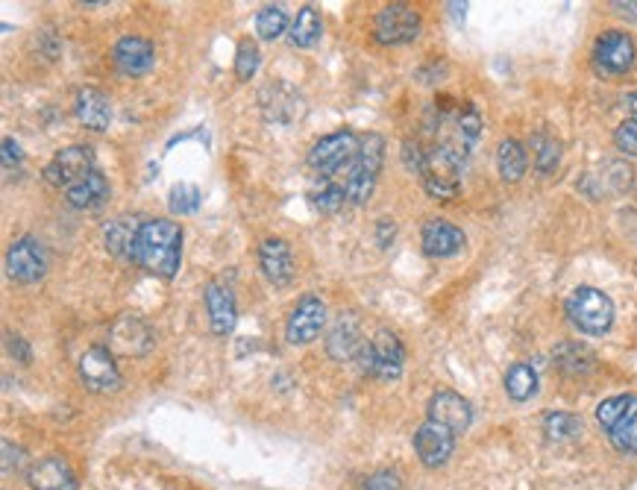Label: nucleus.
<instances>
[{
    "label": "nucleus",
    "instance_id": "obj_28",
    "mask_svg": "<svg viewBox=\"0 0 637 490\" xmlns=\"http://www.w3.org/2000/svg\"><path fill=\"white\" fill-rule=\"evenodd\" d=\"M505 394L514 402H529L538 394V373L529 364H511L505 373Z\"/></svg>",
    "mask_w": 637,
    "mask_h": 490
},
{
    "label": "nucleus",
    "instance_id": "obj_23",
    "mask_svg": "<svg viewBox=\"0 0 637 490\" xmlns=\"http://www.w3.org/2000/svg\"><path fill=\"white\" fill-rule=\"evenodd\" d=\"M74 115L91 133H106L112 124V100L100 89H80L74 100Z\"/></svg>",
    "mask_w": 637,
    "mask_h": 490
},
{
    "label": "nucleus",
    "instance_id": "obj_10",
    "mask_svg": "<svg viewBox=\"0 0 637 490\" xmlns=\"http://www.w3.org/2000/svg\"><path fill=\"white\" fill-rule=\"evenodd\" d=\"M94 168V150L89 144H71V147H62L50 162L45 165V179L53 185V188H71L77 185L80 179H86Z\"/></svg>",
    "mask_w": 637,
    "mask_h": 490
},
{
    "label": "nucleus",
    "instance_id": "obj_13",
    "mask_svg": "<svg viewBox=\"0 0 637 490\" xmlns=\"http://www.w3.org/2000/svg\"><path fill=\"white\" fill-rule=\"evenodd\" d=\"M323 326H326V306H323V300L306 294V297L291 309V314H288L285 338H288V344H294V347H306V344H312L320 332H323Z\"/></svg>",
    "mask_w": 637,
    "mask_h": 490
},
{
    "label": "nucleus",
    "instance_id": "obj_20",
    "mask_svg": "<svg viewBox=\"0 0 637 490\" xmlns=\"http://www.w3.org/2000/svg\"><path fill=\"white\" fill-rule=\"evenodd\" d=\"M206 312H209V323H212V332L227 338L229 332L235 329V320H238V303H235V294L232 288L224 285L221 279L209 282L206 285Z\"/></svg>",
    "mask_w": 637,
    "mask_h": 490
},
{
    "label": "nucleus",
    "instance_id": "obj_44",
    "mask_svg": "<svg viewBox=\"0 0 637 490\" xmlns=\"http://www.w3.org/2000/svg\"><path fill=\"white\" fill-rule=\"evenodd\" d=\"M36 45H39V50L45 53L47 59H56V56L62 53V42L56 39L53 30H42V33L36 36Z\"/></svg>",
    "mask_w": 637,
    "mask_h": 490
},
{
    "label": "nucleus",
    "instance_id": "obj_14",
    "mask_svg": "<svg viewBox=\"0 0 637 490\" xmlns=\"http://www.w3.org/2000/svg\"><path fill=\"white\" fill-rule=\"evenodd\" d=\"M455 449V432H450L447 426L435 423V420H426L417 432H414V452L417 458L429 467V470H438L444 467L450 458H453Z\"/></svg>",
    "mask_w": 637,
    "mask_h": 490
},
{
    "label": "nucleus",
    "instance_id": "obj_31",
    "mask_svg": "<svg viewBox=\"0 0 637 490\" xmlns=\"http://www.w3.org/2000/svg\"><path fill=\"white\" fill-rule=\"evenodd\" d=\"M555 364L564 370V373H570V376H582V373H588L593 367V353L591 350H585L582 344H558L555 347Z\"/></svg>",
    "mask_w": 637,
    "mask_h": 490
},
{
    "label": "nucleus",
    "instance_id": "obj_41",
    "mask_svg": "<svg viewBox=\"0 0 637 490\" xmlns=\"http://www.w3.org/2000/svg\"><path fill=\"white\" fill-rule=\"evenodd\" d=\"M21 162H24V150H21V144H18L15 138H3V171H6V174H12V171H18V168H21Z\"/></svg>",
    "mask_w": 637,
    "mask_h": 490
},
{
    "label": "nucleus",
    "instance_id": "obj_38",
    "mask_svg": "<svg viewBox=\"0 0 637 490\" xmlns=\"http://www.w3.org/2000/svg\"><path fill=\"white\" fill-rule=\"evenodd\" d=\"M312 203H315V209H318L320 215H338V212L344 209V203H350V200H347V188H341V185H326V188L315 191Z\"/></svg>",
    "mask_w": 637,
    "mask_h": 490
},
{
    "label": "nucleus",
    "instance_id": "obj_47",
    "mask_svg": "<svg viewBox=\"0 0 637 490\" xmlns=\"http://www.w3.org/2000/svg\"><path fill=\"white\" fill-rule=\"evenodd\" d=\"M623 106L629 109V115H632V118H637V91H632V94H626V97H623Z\"/></svg>",
    "mask_w": 637,
    "mask_h": 490
},
{
    "label": "nucleus",
    "instance_id": "obj_2",
    "mask_svg": "<svg viewBox=\"0 0 637 490\" xmlns=\"http://www.w3.org/2000/svg\"><path fill=\"white\" fill-rule=\"evenodd\" d=\"M467 150H461L453 141H435L426 147V159L420 168V182L429 197L435 200H453L461 191V171L467 165Z\"/></svg>",
    "mask_w": 637,
    "mask_h": 490
},
{
    "label": "nucleus",
    "instance_id": "obj_34",
    "mask_svg": "<svg viewBox=\"0 0 637 490\" xmlns=\"http://www.w3.org/2000/svg\"><path fill=\"white\" fill-rule=\"evenodd\" d=\"M285 30H288V15H285V9H282L279 3L265 6V9L256 15V33H259V39L273 42V39H279Z\"/></svg>",
    "mask_w": 637,
    "mask_h": 490
},
{
    "label": "nucleus",
    "instance_id": "obj_25",
    "mask_svg": "<svg viewBox=\"0 0 637 490\" xmlns=\"http://www.w3.org/2000/svg\"><path fill=\"white\" fill-rule=\"evenodd\" d=\"M144 221H138L133 215H118L115 221L106 223L103 229V244L115 259H133L136 250L138 232H141Z\"/></svg>",
    "mask_w": 637,
    "mask_h": 490
},
{
    "label": "nucleus",
    "instance_id": "obj_37",
    "mask_svg": "<svg viewBox=\"0 0 637 490\" xmlns=\"http://www.w3.org/2000/svg\"><path fill=\"white\" fill-rule=\"evenodd\" d=\"M259 62H262V53H259L256 42L241 39L238 42V53H235V77L238 80H250L259 71Z\"/></svg>",
    "mask_w": 637,
    "mask_h": 490
},
{
    "label": "nucleus",
    "instance_id": "obj_29",
    "mask_svg": "<svg viewBox=\"0 0 637 490\" xmlns=\"http://www.w3.org/2000/svg\"><path fill=\"white\" fill-rule=\"evenodd\" d=\"M320 33H323V21H320V12L315 6H303L291 24V45L297 47H315L320 42Z\"/></svg>",
    "mask_w": 637,
    "mask_h": 490
},
{
    "label": "nucleus",
    "instance_id": "obj_27",
    "mask_svg": "<svg viewBox=\"0 0 637 490\" xmlns=\"http://www.w3.org/2000/svg\"><path fill=\"white\" fill-rule=\"evenodd\" d=\"M497 168H500V177L505 182H520L526 177L529 156H526V147L517 138H505L497 147Z\"/></svg>",
    "mask_w": 637,
    "mask_h": 490
},
{
    "label": "nucleus",
    "instance_id": "obj_32",
    "mask_svg": "<svg viewBox=\"0 0 637 490\" xmlns=\"http://www.w3.org/2000/svg\"><path fill=\"white\" fill-rule=\"evenodd\" d=\"M637 402V394H617V397H608V400L599 402V408H596V420H599V426L605 429V432H611L629 411H632V405Z\"/></svg>",
    "mask_w": 637,
    "mask_h": 490
},
{
    "label": "nucleus",
    "instance_id": "obj_33",
    "mask_svg": "<svg viewBox=\"0 0 637 490\" xmlns=\"http://www.w3.org/2000/svg\"><path fill=\"white\" fill-rule=\"evenodd\" d=\"M532 153H535V168L538 174H552L561 162V144L552 135L538 133L532 138Z\"/></svg>",
    "mask_w": 637,
    "mask_h": 490
},
{
    "label": "nucleus",
    "instance_id": "obj_21",
    "mask_svg": "<svg viewBox=\"0 0 637 490\" xmlns=\"http://www.w3.org/2000/svg\"><path fill=\"white\" fill-rule=\"evenodd\" d=\"M429 420H435V423L447 426L455 435H461L473 423V408H470V402L464 400L461 394H455V391H438L429 400Z\"/></svg>",
    "mask_w": 637,
    "mask_h": 490
},
{
    "label": "nucleus",
    "instance_id": "obj_36",
    "mask_svg": "<svg viewBox=\"0 0 637 490\" xmlns=\"http://www.w3.org/2000/svg\"><path fill=\"white\" fill-rule=\"evenodd\" d=\"M608 438H611V444L617 446L620 452H626V455H635L637 452V402L632 405V411L608 432Z\"/></svg>",
    "mask_w": 637,
    "mask_h": 490
},
{
    "label": "nucleus",
    "instance_id": "obj_39",
    "mask_svg": "<svg viewBox=\"0 0 637 490\" xmlns=\"http://www.w3.org/2000/svg\"><path fill=\"white\" fill-rule=\"evenodd\" d=\"M614 144L626 153V156H637V118H629L617 127L614 133Z\"/></svg>",
    "mask_w": 637,
    "mask_h": 490
},
{
    "label": "nucleus",
    "instance_id": "obj_15",
    "mask_svg": "<svg viewBox=\"0 0 637 490\" xmlns=\"http://www.w3.org/2000/svg\"><path fill=\"white\" fill-rule=\"evenodd\" d=\"M150 347H153V332L147 329L144 320H138L133 314H124L112 323V329H109L112 356L141 358L150 353Z\"/></svg>",
    "mask_w": 637,
    "mask_h": 490
},
{
    "label": "nucleus",
    "instance_id": "obj_24",
    "mask_svg": "<svg viewBox=\"0 0 637 490\" xmlns=\"http://www.w3.org/2000/svg\"><path fill=\"white\" fill-rule=\"evenodd\" d=\"M635 182V171L626 162H605V168L593 171L582 179V191H588L591 197H605V194H623L629 191Z\"/></svg>",
    "mask_w": 637,
    "mask_h": 490
},
{
    "label": "nucleus",
    "instance_id": "obj_42",
    "mask_svg": "<svg viewBox=\"0 0 637 490\" xmlns=\"http://www.w3.org/2000/svg\"><path fill=\"white\" fill-rule=\"evenodd\" d=\"M24 467V452L12 441H3V476H12Z\"/></svg>",
    "mask_w": 637,
    "mask_h": 490
},
{
    "label": "nucleus",
    "instance_id": "obj_46",
    "mask_svg": "<svg viewBox=\"0 0 637 490\" xmlns=\"http://www.w3.org/2000/svg\"><path fill=\"white\" fill-rule=\"evenodd\" d=\"M611 6H614L617 15H623V18H629V21H637V0H617V3H611Z\"/></svg>",
    "mask_w": 637,
    "mask_h": 490
},
{
    "label": "nucleus",
    "instance_id": "obj_30",
    "mask_svg": "<svg viewBox=\"0 0 637 490\" xmlns=\"http://www.w3.org/2000/svg\"><path fill=\"white\" fill-rule=\"evenodd\" d=\"M544 432L549 441L561 444V441H573L582 435V420L570 411H549L544 417Z\"/></svg>",
    "mask_w": 637,
    "mask_h": 490
},
{
    "label": "nucleus",
    "instance_id": "obj_4",
    "mask_svg": "<svg viewBox=\"0 0 637 490\" xmlns=\"http://www.w3.org/2000/svg\"><path fill=\"white\" fill-rule=\"evenodd\" d=\"M359 364H362V370L367 376H373L379 382H394L403 373L406 347H403V341L391 329H379L362 347Z\"/></svg>",
    "mask_w": 637,
    "mask_h": 490
},
{
    "label": "nucleus",
    "instance_id": "obj_43",
    "mask_svg": "<svg viewBox=\"0 0 637 490\" xmlns=\"http://www.w3.org/2000/svg\"><path fill=\"white\" fill-rule=\"evenodd\" d=\"M6 347H9V353L18 358L21 364H30V361H33V350H30V344H27L18 332H9Z\"/></svg>",
    "mask_w": 637,
    "mask_h": 490
},
{
    "label": "nucleus",
    "instance_id": "obj_17",
    "mask_svg": "<svg viewBox=\"0 0 637 490\" xmlns=\"http://www.w3.org/2000/svg\"><path fill=\"white\" fill-rule=\"evenodd\" d=\"M464 232L455 223L444 221V218H429L420 229V244L423 253L432 259H450L455 253L464 250Z\"/></svg>",
    "mask_w": 637,
    "mask_h": 490
},
{
    "label": "nucleus",
    "instance_id": "obj_11",
    "mask_svg": "<svg viewBox=\"0 0 637 490\" xmlns=\"http://www.w3.org/2000/svg\"><path fill=\"white\" fill-rule=\"evenodd\" d=\"M6 270L15 282L33 285L47 273V250L36 235L18 238L6 253Z\"/></svg>",
    "mask_w": 637,
    "mask_h": 490
},
{
    "label": "nucleus",
    "instance_id": "obj_35",
    "mask_svg": "<svg viewBox=\"0 0 637 490\" xmlns=\"http://www.w3.org/2000/svg\"><path fill=\"white\" fill-rule=\"evenodd\" d=\"M203 203V191L191 182H180L171 188V197H168V209L174 215H194Z\"/></svg>",
    "mask_w": 637,
    "mask_h": 490
},
{
    "label": "nucleus",
    "instance_id": "obj_7",
    "mask_svg": "<svg viewBox=\"0 0 637 490\" xmlns=\"http://www.w3.org/2000/svg\"><path fill=\"white\" fill-rule=\"evenodd\" d=\"M635 56V39L629 33L608 30L593 45V68H596L599 77L614 80V77H623V74L632 71Z\"/></svg>",
    "mask_w": 637,
    "mask_h": 490
},
{
    "label": "nucleus",
    "instance_id": "obj_16",
    "mask_svg": "<svg viewBox=\"0 0 637 490\" xmlns=\"http://www.w3.org/2000/svg\"><path fill=\"white\" fill-rule=\"evenodd\" d=\"M367 344L362 335V317L356 312H341L335 317L329 335H326V353L335 361H350L359 358L362 347Z\"/></svg>",
    "mask_w": 637,
    "mask_h": 490
},
{
    "label": "nucleus",
    "instance_id": "obj_1",
    "mask_svg": "<svg viewBox=\"0 0 637 490\" xmlns=\"http://www.w3.org/2000/svg\"><path fill=\"white\" fill-rule=\"evenodd\" d=\"M133 262L162 279H174L182 265V226L174 221H144Z\"/></svg>",
    "mask_w": 637,
    "mask_h": 490
},
{
    "label": "nucleus",
    "instance_id": "obj_18",
    "mask_svg": "<svg viewBox=\"0 0 637 490\" xmlns=\"http://www.w3.org/2000/svg\"><path fill=\"white\" fill-rule=\"evenodd\" d=\"M112 62L124 77H144L156 65V50L141 36H124L112 47Z\"/></svg>",
    "mask_w": 637,
    "mask_h": 490
},
{
    "label": "nucleus",
    "instance_id": "obj_26",
    "mask_svg": "<svg viewBox=\"0 0 637 490\" xmlns=\"http://www.w3.org/2000/svg\"><path fill=\"white\" fill-rule=\"evenodd\" d=\"M106 197H109V179L103 177L100 171H91L89 177L80 179L77 185H71L65 191V200L74 209H97Z\"/></svg>",
    "mask_w": 637,
    "mask_h": 490
},
{
    "label": "nucleus",
    "instance_id": "obj_12",
    "mask_svg": "<svg viewBox=\"0 0 637 490\" xmlns=\"http://www.w3.org/2000/svg\"><path fill=\"white\" fill-rule=\"evenodd\" d=\"M80 379L91 394H112L121 388V370L109 347H91L80 358Z\"/></svg>",
    "mask_w": 637,
    "mask_h": 490
},
{
    "label": "nucleus",
    "instance_id": "obj_19",
    "mask_svg": "<svg viewBox=\"0 0 637 490\" xmlns=\"http://www.w3.org/2000/svg\"><path fill=\"white\" fill-rule=\"evenodd\" d=\"M259 265H262V273L273 288H288L294 282V253H291L288 241H282L276 235L262 241Z\"/></svg>",
    "mask_w": 637,
    "mask_h": 490
},
{
    "label": "nucleus",
    "instance_id": "obj_40",
    "mask_svg": "<svg viewBox=\"0 0 637 490\" xmlns=\"http://www.w3.org/2000/svg\"><path fill=\"white\" fill-rule=\"evenodd\" d=\"M364 490H403V485H400V476L394 470H379V473L367 476Z\"/></svg>",
    "mask_w": 637,
    "mask_h": 490
},
{
    "label": "nucleus",
    "instance_id": "obj_22",
    "mask_svg": "<svg viewBox=\"0 0 637 490\" xmlns=\"http://www.w3.org/2000/svg\"><path fill=\"white\" fill-rule=\"evenodd\" d=\"M27 482L33 490H77V476L71 464L59 455H47L27 470Z\"/></svg>",
    "mask_w": 637,
    "mask_h": 490
},
{
    "label": "nucleus",
    "instance_id": "obj_5",
    "mask_svg": "<svg viewBox=\"0 0 637 490\" xmlns=\"http://www.w3.org/2000/svg\"><path fill=\"white\" fill-rule=\"evenodd\" d=\"M382 159H385V138L379 133H370L362 138V147H359V156L356 162L350 165V174H347V200L362 206L370 200L373 188H376V179H379V171H382Z\"/></svg>",
    "mask_w": 637,
    "mask_h": 490
},
{
    "label": "nucleus",
    "instance_id": "obj_3",
    "mask_svg": "<svg viewBox=\"0 0 637 490\" xmlns=\"http://www.w3.org/2000/svg\"><path fill=\"white\" fill-rule=\"evenodd\" d=\"M567 317L570 323L591 338H602L608 335V329L614 326V303L608 294H602L599 288L582 285L567 297Z\"/></svg>",
    "mask_w": 637,
    "mask_h": 490
},
{
    "label": "nucleus",
    "instance_id": "obj_45",
    "mask_svg": "<svg viewBox=\"0 0 637 490\" xmlns=\"http://www.w3.org/2000/svg\"><path fill=\"white\" fill-rule=\"evenodd\" d=\"M394 235H397V226H394L391 218H382V221L376 223V241H379V247H388L394 241Z\"/></svg>",
    "mask_w": 637,
    "mask_h": 490
},
{
    "label": "nucleus",
    "instance_id": "obj_9",
    "mask_svg": "<svg viewBox=\"0 0 637 490\" xmlns=\"http://www.w3.org/2000/svg\"><path fill=\"white\" fill-rule=\"evenodd\" d=\"M420 36V15L409 3H388L373 21V39L379 45H409Z\"/></svg>",
    "mask_w": 637,
    "mask_h": 490
},
{
    "label": "nucleus",
    "instance_id": "obj_8",
    "mask_svg": "<svg viewBox=\"0 0 637 490\" xmlns=\"http://www.w3.org/2000/svg\"><path fill=\"white\" fill-rule=\"evenodd\" d=\"M259 109H262V118L268 124L288 127V124H297L306 115V100L294 86L273 80V83H265L259 89Z\"/></svg>",
    "mask_w": 637,
    "mask_h": 490
},
{
    "label": "nucleus",
    "instance_id": "obj_6",
    "mask_svg": "<svg viewBox=\"0 0 637 490\" xmlns=\"http://www.w3.org/2000/svg\"><path fill=\"white\" fill-rule=\"evenodd\" d=\"M359 147H362V141L356 138V133H350V130H338V133L323 135V138L315 141V147L309 150V165H312V171L320 174V177H332L341 168H347V165L356 162Z\"/></svg>",
    "mask_w": 637,
    "mask_h": 490
}]
</instances>
